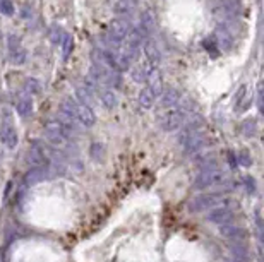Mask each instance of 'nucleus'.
<instances>
[{
    "mask_svg": "<svg viewBox=\"0 0 264 262\" xmlns=\"http://www.w3.org/2000/svg\"><path fill=\"white\" fill-rule=\"evenodd\" d=\"M178 144L187 154L199 153L206 144V136L203 132V127H201V122H185L182 125L180 136H178Z\"/></svg>",
    "mask_w": 264,
    "mask_h": 262,
    "instance_id": "obj_1",
    "label": "nucleus"
},
{
    "mask_svg": "<svg viewBox=\"0 0 264 262\" xmlns=\"http://www.w3.org/2000/svg\"><path fill=\"white\" fill-rule=\"evenodd\" d=\"M45 137L50 144L64 146L74 134V122L62 120V118H52L45 123Z\"/></svg>",
    "mask_w": 264,
    "mask_h": 262,
    "instance_id": "obj_2",
    "label": "nucleus"
},
{
    "mask_svg": "<svg viewBox=\"0 0 264 262\" xmlns=\"http://www.w3.org/2000/svg\"><path fill=\"white\" fill-rule=\"evenodd\" d=\"M132 28H134V24H132L129 15H120V17L112 19L107 29V38H105L107 45L114 46V48H119V46L126 41V38L129 36ZM114 48H110V50H114Z\"/></svg>",
    "mask_w": 264,
    "mask_h": 262,
    "instance_id": "obj_3",
    "label": "nucleus"
},
{
    "mask_svg": "<svg viewBox=\"0 0 264 262\" xmlns=\"http://www.w3.org/2000/svg\"><path fill=\"white\" fill-rule=\"evenodd\" d=\"M187 108L185 106H173L166 108L158 115V123L165 132H173V130L180 129L185 122H187Z\"/></svg>",
    "mask_w": 264,
    "mask_h": 262,
    "instance_id": "obj_4",
    "label": "nucleus"
},
{
    "mask_svg": "<svg viewBox=\"0 0 264 262\" xmlns=\"http://www.w3.org/2000/svg\"><path fill=\"white\" fill-rule=\"evenodd\" d=\"M225 180V173L223 170H220L218 167L216 168H206L201 170L197 173V176L194 178V188L196 190H206L209 187H215V185L221 183Z\"/></svg>",
    "mask_w": 264,
    "mask_h": 262,
    "instance_id": "obj_5",
    "label": "nucleus"
},
{
    "mask_svg": "<svg viewBox=\"0 0 264 262\" xmlns=\"http://www.w3.org/2000/svg\"><path fill=\"white\" fill-rule=\"evenodd\" d=\"M221 200H223V195L218 194V192L197 195V197H194L191 200V204H189V211H191V213H201V211H206V209H213V207L220 206Z\"/></svg>",
    "mask_w": 264,
    "mask_h": 262,
    "instance_id": "obj_6",
    "label": "nucleus"
},
{
    "mask_svg": "<svg viewBox=\"0 0 264 262\" xmlns=\"http://www.w3.org/2000/svg\"><path fill=\"white\" fill-rule=\"evenodd\" d=\"M0 142L9 149H14L19 142L17 130L14 129L9 115H5V118H2V125H0Z\"/></svg>",
    "mask_w": 264,
    "mask_h": 262,
    "instance_id": "obj_7",
    "label": "nucleus"
},
{
    "mask_svg": "<svg viewBox=\"0 0 264 262\" xmlns=\"http://www.w3.org/2000/svg\"><path fill=\"white\" fill-rule=\"evenodd\" d=\"M213 41H215L216 48L218 50H223V52H230L232 48H234V33H232L228 28H225L223 24H218L215 29V34H213L211 38Z\"/></svg>",
    "mask_w": 264,
    "mask_h": 262,
    "instance_id": "obj_8",
    "label": "nucleus"
},
{
    "mask_svg": "<svg viewBox=\"0 0 264 262\" xmlns=\"http://www.w3.org/2000/svg\"><path fill=\"white\" fill-rule=\"evenodd\" d=\"M135 29L141 33V36L144 38H151V34L154 33V29H156V15L151 9H146L144 12L141 14V19H139V24L134 26Z\"/></svg>",
    "mask_w": 264,
    "mask_h": 262,
    "instance_id": "obj_9",
    "label": "nucleus"
},
{
    "mask_svg": "<svg viewBox=\"0 0 264 262\" xmlns=\"http://www.w3.org/2000/svg\"><path fill=\"white\" fill-rule=\"evenodd\" d=\"M142 52H144V57H146L147 64H151L153 67H158V65H160L161 50H160V46H158V43L153 40V38H146V40L142 41Z\"/></svg>",
    "mask_w": 264,
    "mask_h": 262,
    "instance_id": "obj_10",
    "label": "nucleus"
},
{
    "mask_svg": "<svg viewBox=\"0 0 264 262\" xmlns=\"http://www.w3.org/2000/svg\"><path fill=\"white\" fill-rule=\"evenodd\" d=\"M232 219H234V211L228 206H216L208 214V221L215 225H228Z\"/></svg>",
    "mask_w": 264,
    "mask_h": 262,
    "instance_id": "obj_11",
    "label": "nucleus"
},
{
    "mask_svg": "<svg viewBox=\"0 0 264 262\" xmlns=\"http://www.w3.org/2000/svg\"><path fill=\"white\" fill-rule=\"evenodd\" d=\"M76 122H79L83 127H93L96 123V115L93 111L91 105H84V103H77V110H76Z\"/></svg>",
    "mask_w": 264,
    "mask_h": 262,
    "instance_id": "obj_12",
    "label": "nucleus"
},
{
    "mask_svg": "<svg viewBox=\"0 0 264 262\" xmlns=\"http://www.w3.org/2000/svg\"><path fill=\"white\" fill-rule=\"evenodd\" d=\"M156 67H153L151 64H147V62H144V64H137L134 65V67L131 69V76H132V81L137 84H146L147 79L151 77V74H153V71Z\"/></svg>",
    "mask_w": 264,
    "mask_h": 262,
    "instance_id": "obj_13",
    "label": "nucleus"
},
{
    "mask_svg": "<svg viewBox=\"0 0 264 262\" xmlns=\"http://www.w3.org/2000/svg\"><path fill=\"white\" fill-rule=\"evenodd\" d=\"M160 105L161 108H173V106H177L178 103H180V99H182V94H180V91L177 89V87H168V89H163L161 92V96H160Z\"/></svg>",
    "mask_w": 264,
    "mask_h": 262,
    "instance_id": "obj_14",
    "label": "nucleus"
},
{
    "mask_svg": "<svg viewBox=\"0 0 264 262\" xmlns=\"http://www.w3.org/2000/svg\"><path fill=\"white\" fill-rule=\"evenodd\" d=\"M137 5H139V0H115L112 10L117 15H131L137 9Z\"/></svg>",
    "mask_w": 264,
    "mask_h": 262,
    "instance_id": "obj_15",
    "label": "nucleus"
},
{
    "mask_svg": "<svg viewBox=\"0 0 264 262\" xmlns=\"http://www.w3.org/2000/svg\"><path fill=\"white\" fill-rule=\"evenodd\" d=\"M76 110H77V101L72 98H65L60 103V115L62 120L67 122H76Z\"/></svg>",
    "mask_w": 264,
    "mask_h": 262,
    "instance_id": "obj_16",
    "label": "nucleus"
},
{
    "mask_svg": "<svg viewBox=\"0 0 264 262\" xmlns=\"http://www.w3.org/2000/svg\"><path fill=\"white\" fill-rule=\"evenodd\" d=\"M100 94V101H102V105L105 108H108V110H112V108H115L119 105V98H117V92L114 89H102L98 91Z\"/></svg>",
    "mask_w": 264,
    "mask_h": 262,
    "instance_id": "obj_17",
    "label": "nucleus"
},
{
    "mask_svg": "<svg viewBox=\"0 0 264 262\" xmlns=\"http://www.w3.org/2000/svg\"><path fill=\"white\" fill-rule=\"evenodd\" d=\"M15 111L21 115L22 118L29 117L33 113V99L29 96H21V98L15 101Z\"/></svg>",
    "mask_w": 264,
    "mask_h": 262,
    "instance_id": "obj_18",
    "label": "nucleus"
},
{
    "mask_svg": "<svg viewBox=\"0 0 264 262\" xmlns=\"http://www.w3.org/2000/svg\"><path fill=\"white\" fill-rule=\"evenodd\" d=\"M137 101L139 105H141V108H144V110H149V108H153L154 101H156V96L153 94V92L149 91V87H142L141 91H139L137 94Z\"/></svg>",
    "mask_w": 264,
    "mask_h": 262,
    "instance_id": "obj_19",
    "label": "nucleus"
},
{
    "mask_svg": "<svg viewBox=\"0 0 264 262\" xmlns=\"http://www.w3.org/2000/svg\"><path fill=\"white\" fill-rule=\"evenodd\" d=\"M76 96H77V99H79L77 103L89 105V103H91V99H93V96H95V91L89 89L86 84H81V86L76 87Z\"/></svg>",
    "mask_w": 264,
    "mask_h": 262,
    "instance_id": "obj_20",
    "label": "nucleus"
},
{
    "mask_svg": "<svg viewBox=\"0 0 264 262\" xmlns=\"http://www.w3.org/2000/svg\"><path fill=\"white\" fill-rule=\"evenodd\" d=\"M45 178V170L41 168H31L28 172V175H26V183L28 185H34L38 182H41V180Z\"/></svg>",
    "mask_w": 264,
    "mask_h": 262,
    "instance_id": "obj_21",
    "label": "nucleus"
},
{
    "mask_svg": "<svg viewBox=\"0 0 264 262\" xmlns=\"http://www.w3.org/2000/svg\"><path fill=\"white\" fill-rule=\"evenodd\" d=\"M64 36H65L64 29H62L60 26H57V24H53L52 28H50V31H48L50 41H52L53 45H57V46H60L62 40H64Z\"/></svg>",
    "mask_w": 264,
    "mask_h": 262,
    "instance_id": "obj_22",
    "label": "nucleus"
},
{
    "mask_svg": "<svg viewBox=\"0 0 264 262\" xmlns=\"http://www.w3.org/2000/svg\"><path fill=\"white\" fill-rule=\"evenodd\" d=\"M9 57H10V62H12L14 65H24L26 60H28V52H26V50L21 46V48L15 50V52H10Z\"/></svg>",
    "mask_w": 264,
    "mask_h": 262,
    "instance_id": "obj_23",
    "label": "nucleus"
},
{
    "mask_svg": "<svg viewBox=\"0 0 264 262\" xmlns=\"http://www.w3.org/2000/svg\"><path fill=\"white\" fill-rule=\"evenodd\" d=\"M24 91L31 96L38 94V92L41 91V83L38 79H34V77H28V79L24 81Z\"/></svg>",
    "mask_w": 264,
    "mask_h": 262,
    "instance_id": "obj_24",
    "label": "nucleus"
},
{
    "mask_svg": "<svg viewBox=\"0 0 264 262\" xmlns=\"http://www.w3.org/2000/svg\"><path fill=\"white\" fill-rule=\"evenodd\" d=\"M221 235L228 238H242L244 230L242 228H235V226H228V225H221Z\"/></svg>",
    "mask_w": 264,
    "mask_h": 262,
    "instance_id": "obj_25",
    "label": "nucleus"
},
{
    "mask_svg": "<svg viewBox=\"0 0 264 262\" xmlns=\"http://www.w3.org/2000/svg\"><path fill=\"white\" fill-rule=\"evenodd\" d=\"M242 132H244V136H247V137L256 136V132H258V122H256L254 118H247V120H244L242 122Z\"/></svg>",
    "mask_w": 264,
    "mask_h": 262,
    "instance_id": "obj_26",
    "label": "nucleus"
},
{
    "mask_svg": "<svg viewBox=\"0 0 264 262\" xmlns=\"http://www.w3.org/2000/svg\"><path fill=\"white\" fill-rule=\"evenodd\" d=\"M72 48H74V38L71 36V34H65L64 40H62V43H60L62 57H64V59H67V57L72 53Z\"/></svg>",
    "mask_w": 264,
    "mask_h": 262,
    "instance_id": "obj_27",
    "label": "nucleus"
},
{
    "mask_svg": "<svg viewBox=\"0 0 264 262\" xmlns=\"http://www.w3.org/2000/svg\"><path fill=\"white\" fill-rule=\"evenodd\" d=\"M14 12H15V7L12 0H0V14L10 17V15H14Z\"/></svg>",
    "mask_w": 264,
    "mask_h": 262,
    "instance_id": "obj_28",
    "label": "nucleus"
},
{
    "mask_svg": "<svg viewBox=\"0 0 264 262\" xmlns=\"http://www.w3.org/2000/svg\"><path fill=\"white\" fill-rule=\"evenodd\" d=\"M89 153H91V158L96 161L103 160V154H105V146L100 144V142H95V144L91 146V149H89Z\"/></svg>",
    "mask_w": 264,
    "mask_h": 262,
    "instance_id": "obj_29",
    "label": "nucleus"
},
{
    "mask_svg": "<svg viewBox=\"0 0 264 262\" xmlns=\"http://www.w3.org/2000/svg\"><path fill=\"white\" fill-rule=\"evenodd\" d=\"M235 158H237V163H240L242 167H251L252 165V158L249 151H246V149H242L239 154H235Z\"/></svg>",
    "mask_w": 264,
    "mask_h": 262,
    "instance_id": "obj_30",
    "label": "nucleus"
},
{
    "mask_svg": "<svg viewBox=\"0 0 264 262\" xmlns=\"http://www.w3.org/2000/svg\"><path fill=\"white\" fill-rule=\"evenodd\" d=\"M7 48H9V53L10 52H15V50H19L21 48V38H17L15 34H9V38H7Z\"/></svg>",
    "mask_w": 264,
    "mask_h": 262,
    "instance_id": "obj_31",
    "label": "nucleus"
},
{
    "mask_svg": "<svg viewBox=\"0 0 264 262\" xmlns=\"http://www.w3.org/2000/svg\"><path fill=\"white\" fill-rule=\"evenodd\" d=\"M204 48L208 50V52H211L215 57L218 55V52H220V50L216 48V45H215V41H213V40H206L204 41Z\"/></svg>",
    "mask_w": 264,
    "mask_h": 262,
    "instance_id": "obj_32",
    "label": "nucleus"
},
{
    "mask_svg": "<svg viewBox=\"0 0 264 262\" xmlns=\"http://www.w3.org/2000/svg\"><path fill=\"white\" fill-rule=\"evenodd\" d=\"M21 14H22V17H24V19H29L31 15H33V10H31L28 5H22V9H21Z\"/></svg>",
    "mask_w": 264,
    "mask_h": 262,
    "instance_id": "obj_33",
    "label": "nucleus"
}]
</instances>
